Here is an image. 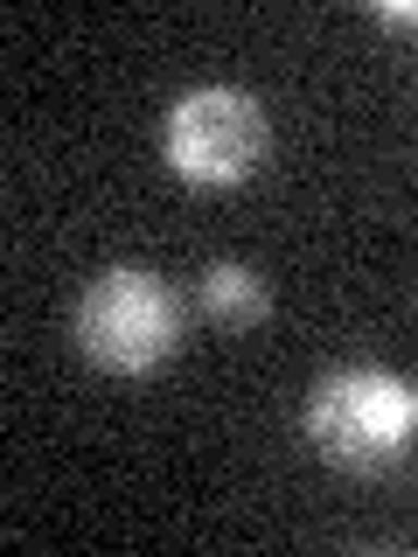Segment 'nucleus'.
<instances>
[{
	"label": "nucleus",
	"mask_w": 418,
	"mask_h": 557,
	"mask_svg": "<svg viewBox=\"0 0 418 557\" xmlns=\"http://www.w3.org/2000/svg\"><path fill=\"white\" fill-rule=\"evenodd\" d=\"M307 446L342 474H383L418 432V391L383 362H342L307 391Z\"/></svg>",
	"instance_id": "f257e3e1"
},
{
	"label": "nucleus",
	"mask_w": 418,
	"mask_h": 557,
	"mask_svg": "<svg viewBox=\"0 0 418 557\" xmlns=\"http://www.w3.org/2000/svg\"><path fill=\"white\" fill-rule=\"evenodd\" d=\"M70 335H77L84 362H98L104 376H147V370H161L174 356V342H182V300H174V286L147 265H104L91 286L77 293Z\"/></svg>",
	"instance_id": "f03ea898"
},
{
	"label": "nucleus",
	"mask_w": 418,
	"mask_h": 557,
	"mask_svg": "<svg viewBox=\"0 0 418 557\" xmlns=\"http://www.w3.org/2000/svg\"><path fill=\"white\" fill-rule=\"evenodd\" d=\"M266 153H272L266 104L237 84H196L161 119V161L188 188H237L266 168Z\"/></svg>",
	"instance_id": "7ed1b4c3"
},
{
	"label": "nucleus",
	"mask_w": 418,
	"mask_h": 557,
	"mask_svg": "<svg viewBox=\"0 0 418 557\" xmlns=\"http://www.w3.org/2000/svg\"><path fill=\"white\" fill-rule=\"evenodd\" d=\"M196 307H202L209 327H231V335H244V327L266 321L272 293H266V278H258L251 265L217 258V265H202V278H196Z\"/></svg>",
	"instance_id": "20e7f679"
},
{
	"label": "nucleus",
	"mask_w": 418,
	"mask_h": 557,
	"mask_svg": "<svg viewBox=\"0 0 418 557\" xmlns=\"http://www.w3.org/2000/svg\"><path fill=\"white\" fill-rule=\"evenodd\" d=\"M377 22H383V28H411V35H418V8H397V0H383Z\"/></svg>",
	"instance_id": "39448f33"
}]
</instances>
